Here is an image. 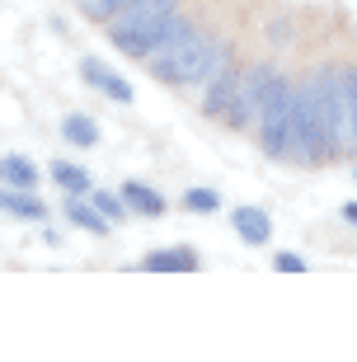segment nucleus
Segmentation results:
<instances>
[{
    "instance_id": "obj_18",
    "label": "nucleus",
    "mask_w": 357,
    "mask_h": 362,
    "mask_svg": "<svg viewBox=\"0 0 357 362\" xmlns=\"http://www.w3.org/2000/svg\"><path fill=\"white\" fill-rule=\"evenodd\" d=\"M348 85V118H353V146H357V71H344Z\"/></svg>"
},
{
    "instance_id": "obj_15",
    "label": "nucleus",
    "mask_w": 357,
    "mask_h": 362,
    "mask_svg": "<svg viewBox=\"0 0 357 362\" xmlns=\"http://www.w3.org/2000/svg\"><path fill=\"white\" fill-rule=\"evenodd\" d=\"M76 10L94 24H113L122 10H127V0H76Z\"/></svg>"
},
{
    "instance_id": "obj_19",
    "label": "nucleus",
    "mask_w": 357,
    "mask_h": 362,
    "mask_svg": "<svg viewBox=\"0 0 357 362\" xmlns=\"http://www.w3.org/2000/svg\"><path fill=\"white\" fill-rule=\"evenodd\" d=\"M273 269H278V273H305V259L287 250V255H278V259H273Z\"/></svg>"
},
{
    "instance_id": "obj_4",
    "label": "nucleus",
    "mask_w": 357,
    "mask_h": 362,
    "mask_svg": "<svg viewBox=\"0 0 357 362\" xmlns=\"http://www.w3.org/2000/svg\"><path fill=\"white\" fill-rule=\"evenodd\" d=\"M202 113L216 118L221 127H230V132H245V127L259 118V104H254V90H250V71L221 62V66L212 71V81H207Z\"/></svg>"
},
{
    "instance_id": "obj_17",
    "label": "nucleus",
    "mask_w": 357,
    "mask_h": 362,
    "mask_svg": "<svg viewBox=\"0 0 357 362\" xmlns=\"http://www.w3.org/2000/svg\"><path fill=\"white\" fill-rule=\"evenodd\" d=\"M216 202H221V198H216L212 188H188V193H184L188 212H216Z\"/></svg>"
},
{
    "instance_id": "obj_16",
    "label": "nucleus",
    "mask_w": 357,
    "mask_h": 362,
    "mask_svg": "<svg viewBox=\"0 0 357 362\" xmlns=\"http://www.w3.org/2000/svg\"><path fill=\"white\" fill-rule=\"evenodd\" d=\"M90 202L108 216V221H122V212H127V198H122V193H104V188H94Z\"/></svg>"
},
{
    "instance_id": "obj_20",
    "label": "nucleus",
    "mask_w": 357,
    "mask_h": 362,
    "mask_svg": "<svg viewBox=\"0 0 357 362\" xmlns=\"http://www.w3.org/2000/svg\"><path fill=\"white\" fill-rule=\"evenodd\" d=\"M344 216H348V221L357 226V202H344Z\"/></svg>"
},
{
    "instance_id": "obj_21",
    "label": "nucleus",
    "mask_w": 357,
    "mask_h": 362,
    "mask_svg": "<svg viewBox=\"0 0 357 362\" xmlns=\"http://www.w3.org/2000/svg\"><path fill=\"white\" fill-rule=\"evenodd\" d=\"M353 179H357V170H353Z\"/></svg>"
},
{
    "instance_id": "obj_5",
    "label": "nucleus",
    "mask_w": 357,
    "mask_h": 362,
    "mask_svg": "<svg viewBox=\"0 0 357 362\" xmlns=\"http://www.w3.org/2000/svg\"><path fill=\"white\" fill-rule=\"evenodd\" d=\"M315 94V113H320V136H324V160L329 156H344L348 141H353V118H348V85L339 71H320L310 81Z\"/></svg>"
},
{
    "instance_id": "obj_7",
    "label": "nucleus",
    "mask_w": 357,
    "mask_h": 362,
    "mask_svg": "<svg viewBox=\"0 0 357 362\" xmlns=\"http://www.w3.org/2000/svg\"><path fill=\"white\" fill-rule=\"evenodd\" d=\"M198 250H188V245H170V250H151L141 259L146 273H198Z\"/></svg>"
},
{
    "instance_id": "obj_2",
    "label": "nucleus",
    "mask_w": 357,
    "mask_h": 362,
    "mask_svg": "<svg viewBox=\"0 0 357 362\" xmlns=\"http://www.w3.org/2000/svg\"><path fill=\"white\" fill-rule=\"evenodd\" d=\"M250 90L259 104V141L273 160H291V122H296V90L282 81L273 66L250 71Z\"/></svg>"
},
{
    "instance_id": "obj_14",
    "label": "nucleus",
    "mask_w": 357,
    "mask_h": 362,
    "mask_svg": "<svg viewBox=\"0 0 357 362\" xmlns=\"http://www.w3.org/2000/svg\"><path fill=\"white\" fill-rule=\"evenodd\" d=\"M52 184L66 188V193H90V175H85L80 165H71V160H57L52 165Z\"/></svg>"
},
{
    "instance_id": "obj_9",
    "label": "nucleus",
    "mask_w": 357,
    "mask_h": 362,
    "mask_svg": "<svg viewBox=\"0 0 357 362\" xmlns=\"http://www.w3.org/2000/svg\"><path fill=\"white\" fill-rule=\"evenodd\" d=\"M122 198H127V207L141 216H165V198H160L156 188H146V184H122Z\"/></svg>"
},
{
    "instance_id": "obj_3",
    "label": "nucleus",
    "mask_w": 357,
    "mask_h": 362,
    "mask_svg": "<svg viewBox=\"0 0 357 362\" xmlns=\"http://www.w3.org/2000/svg\"><path fill=\"white\" fill-rule=\"evenodd\" d=\"M174 24H179V0H127V10L108 24V38L118 52L141 62L170 38Z\"/></svg>"
},
{
    "instance_id": "obj_8",
    "label": "nucleus",
    "mask_w": 357,
    "mask_h": 362,
    "mask_svg": "<svg viewBox=\"0 0 357 362\" xmlns=\"http://www.w3.org/2000/svg\"><path fill=\"white\" fill-rule=\"evenodd\" d=\"M230 221H235V230H240V240H245V245H264L268 235H273V221H268L264 207H235Z\"/></svg>"
},
{
    "instance_id": "obj_12",
    "label": "nucleus",
    "mask_w": 357,
    "mask_h": 362,
    "mask_svg": "<svg viewBox=\"0 0 357 362\" xmlns=\"http://www.w3.org/2000/svg\"><path fill=\"white\" fill-rule=\"evenodd\" d=\"M62 136H66L71 146H99V127H94V118H85V113H66Z\"/></svg>"
},
{
    "instance_id": "obj_13",
    "label": "nucleus",
    "mask_w": 357,
    "mask_h": 362,
    "mask_svg": "<svg viewBox=\"0 0 357 362\" xmlns=\"http://www.w3.org/2000/svg\"><path fill=\"white\" fill-rule=\"evenodd\" d=\"M0 170H5V184H10V188H33V184H38V170H33L28 156H14V151H10Z\"/></svg>"
},
{
    "instance_id": "obj_6",
    "label": "nucleus",
    "mask_w": 357,
    "mask_h": 362,
    "mask_svg": "<svg viewBox=\"0 0 357 362\" xmlns=\"http://www.w3.org/2000/svg\"><path fill=\"white\" fill-rule=\"evenodd\" d=\"M80 76H85L99 94H108L113 104H132V85H127V76H118L108 62H99V57H80Z\"/></svg>"
},
{
    "instance_id": "obj_11",
    "label": "nucleus",
    "mask_w": 357,
    "mask_h": 362,
    "mask_svg": "<svg viewBox=\"0 0 357 362\" xmlns=\"http://www.w3.org/2000/svg\"><path fill=\"white\" fill-rule=\"evenodd\" d=\"M5 212L10 216H28V221H42L47 207L33 198V188H10V193H5Z\"/></svg>"
},
{
    "instance_id": "obj_10",
    "label": "nucleus",
    "mask_w": 357,
    "mask_h": 362,
    "mask_svg": "<svg viewBox=\"0 0 357 362\" xmlns=\"http://www.w3.org/2000/svg\"><path fill=\"white\" fill-rule=\"evenodd\" d=\"M66 221L80 230H90V235H104L108 230V216L94 207V202H66Z\"/></svg>"
},
{
    "instance_id": "obj_1",
    "label": "nucleus",
    "mask_w": 357,
    "mask_h": 362,
    "mask_svg": "<svg viewBox=\"0 0 357 362\" xmlns=\"http://www.w3.org/2000/svg\"><path fill=\"white\" fill-rule=\"evenodd\" d=\"M146 62H151V76H156L160 85H174V90H179V85L207 81V76L226 62V47H216L202 28H193L188 19H179V24L170 28V38L160 42Z\"/></svg>"
}]
</instances>
